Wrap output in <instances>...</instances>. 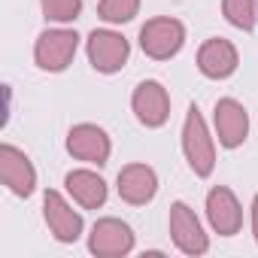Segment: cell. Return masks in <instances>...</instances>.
Here are the masks:
<instances>
[{"mask_svg": "<svg viewBox=\"0 0 258 258\" xmlns=\"http://www.w3.org/2000/svg\"><path fill=\"white\" fill-rule=\"evenodd\" d=\"M40 7L49 22H73L82 10V0H40Z\"/></svg>", "mask_w": 258, "mask_h": 258, "instance_id": "ac0fdd59", "label": "cell"}, {"mask_svg": "<svg viewBox=\"0 0 258 258\" xmlns=\"http://www.w3.org/2000/svg\"><path fill=\"white\" fill-rule=\"evenodd\" d=\"M131 106L140 118V124L146 127H161L167 118H170V97H167V88L155 79H146L134 88V97H131Z\"/></svg>", "mask_w": 258, "mask_h": 258, "instance_id": "52a82bcc", "label": "cell"}, {"mask_svg": "<svg viewBox=\"0 0 258 258\" xmlns=\"http://www.w3.org/2000/svg\"><path fill=\"white\" fill-rule=\"evenodd\" d=\"M216 134L225 149L243 146V140L249 134V115H246L243 103H237L234 97H222L216 103Z\"/></svg>", "mask_w": 258, "mask_h": 258, "instance_id": "7c38bea8", "label": "cell"}, {"mask_svg": "<svg viewBox=\"0 0 258 258\" xmlns=\"http://www.w3.org/2000/svg\"><path fill=\"white\" fill-rule=\"evenodd\" d=\"M240 58H237V49L222 40V37H213L201 46L198 52V70L207 76V79H228L234 70H237Z\"/></svg>", "mask_w": 258, "mask_h": 258, "instance_id": "5bb4252c", "label": "cell"}, {"mask_svg": "<svg viewBox=\"0 0 258 258\" xmlns=\"http://www.w3.org/2000/svg\"><path fill=\"white\" fill-rule=\"evenodd\" d=\"M158 191V176L152 167L146 164H127L118 170V198L134 204V207H143L155 198Z\"/></svg>", "mask_w": 258, "mask_h": 258, "instance_id": "4fadbf2b", "label": "cell"}, {"mask_svg": "<svg viewBox=\"0 0 258 258\" xmlns=\"http://www.w3.org/2000/svg\"><path fill=\"white\" fill-rule=\"evenodd\" d=\"M131 46L115 31H91L88 34V61L97 73H115L124 67Z\"/></svg>", "mask_w": 258, "mask_h": 258, "instance_id": "277c9868", "label": "cell"}, {"mask_svg": "<svg viewBox=\"0 0 258 258\" xmlns=\"http://www.w3.org/2000/svg\"><path fill=\"white\" fill-rule=\"evenodd\" d=\"M88 249H91L94 255H103V258L127 255V252L134 249V231L127 228L121 219H100V222L91 228Z\"/></svg>", "mask_w": 258, "mask_h": 258, "instance_id": "ba28073f", "label": "cell"}, {"mask_svg": "<svg viewBox=\"0 0 258 258\" xmlns=\"http://www.w3.org/2000/svg\"><path fill=\"white\" fill-rule=\"evenodd\" d=\"M185 43V28L176 19H152L140 28V46L149 58L167 61L173 58Z\"/></svg>", "mask_w": 258, "mask_h": 258, "instance_id": "7a4b0ae2", "label": "cell"}, {"mask_svg": "<svg viewBox=\"0 0 258 258\" xmlns=\"http://www.w3.org/2000/svg\"><path fill=\"white\" fill-rule=\"evenodd\" d=\"M64 182H67V191L73 195V201L82 204L85 210H97L106 204V182L94 170H70Z\"/></svg>", "mask_w": 258, "mask_h": 258, "instance_id": "9a60e30c", "label": "cell"}, {"mask_svg": "<svg viewBox=\"0 0 258 258\" xmlns=\"http://www.w3.org/2000/svg\"><path fill=\"white\" fill-rule=\"evenodd\" d=\"M207 216H210L213 231L222 234V237H234L240 231V225H243V210H240L234 191L225 188V185L210 188V195H207Z\"/></svg>", "mask_w": 258, "mask_h": 258, "instance_id": "9c48e42d", "label": "cell"}, {"mask_svg": "<svg viewBox=\"0 0 258 258\" xmlns=\"http://www.w3.org/2000/svg\"><path fill=\"white\" fill-rule=\"evenodd\" d=\"M0 179L19 198H31L37 188V170H34L31 158L10 143L0 146Z\"/></svg>", "mask_w": 258, "mask_h": 258, "instance_id": "5b68a950", "label": "cell"}, {"mask_svg": "<svg viewBox=\"0 0 258 258\" xmlns=\"http://www.w3.org/2000/svg\"><path fill=\"white\" fill-rule=\"evenodd\" d=\"M252 234H255V243H258V195L252 201Z\"/></svg>", "mask_w": 258, "mask_h": 258, "instance_id": "d6986e66", "label": "cell"}, {"mask_svg": "<svg viewBox=\"0 0 258 258\" xmlns=\"http://www.w3.org/2000/svg\"><path fill=\"white\" fill-rule=\"evenodd\" d=\"M182 152L188 158V167L198 176H210L216 167V149H213V137L207 131V121L201 115L198 106L188 109L185 115V127H182Z\"/></svg>", "mask_w": 258, "mask_h": 258, "instance_id": "6da1fadb", "label": "cell"}, {"mask_svg": "<svg viewBox=\"0 0 258 258\" xmlns=\"http://www.w3.org/2000/svg\"><path fill=\"white\" fill-rule=\"evenodd\" d=\"M140 10V0H100L97 4V16L106 25H124L131 22Z\"/></svg>", "mask_w": 258, "mask_h": 258, "instance_id": "e0dca14e", "label": "cell"}, {"mask_svg": "<svg viewBox=\"0 0 258 258\" xmlns=\"http://www.w3.org/2000/svg\"><path fill=\"white\" fill-rule=\"evenodd\" d=\"M76 46H79V37L76 31H43L37 37V46H34V58H37V67L49 70V73H61L73 55H76Z\"/></svg>", "mask_w": 258, "mask_h": 258, "instance_id": "3957f363", "label": "cell"}, {"mask_svg": "<svg viewBox=\"0 0 258 258\" xmlns=\"http://www.w3.org/2000/svg\"><path fill=\"white\" fill-rule=\"evenodd\" d=\"M255 7H258V0H222L225 19L234 28H240V31H252L255 28V19H258Z\"/></svg>", "mask_w": 258, "mask_h": 258, "instance_id": "2e32d148", "label": "cell"}, {"mask_svg": "<svg viewBox=\"0 0 258 258\" xmlns=\"http://www.w3.org/2000/svg\"><path fill=\"white\" fill-rule=\"evenodd\" d=\"M43 216H46V225L55 234V240H61V243L79 240V234H82V216L58 191H46V198H43Z\"/></svg>", "mask_w": 258, "mask_h": 258, "instance_id": "30bf717a", "label": "cell"}, {"mask_svg": "<svg viewBox=\"0 0 258 258\" xmlns=\"http://www.w3.org/2000/svg\"><path fill=\"white\" fill-rule=\"evenodd\" d=\"M67 152L88 164H106L109 158V137L97 124H76L67 134Z\"/></svg>", "mask_w": 258, "mask_h": 258, "instance_id": "8fae6325", "label": "cell"}, {"mask_svg": "<svg viewBox=\"0 0 258 258\" xmlns=\"http://www.w3.org/2000/svg\"><path fill=\"white\" fill-rule=\"evenodd\" d=\"M170 237L179 246V252H185V255H204L210 249L207 234H204L195 210L188 204H182V201H176L170 207Z\"/></svg>", "mask_w": 258, "mask_h": 258, "instance_id": "8992f818", "label": "cell"}]
</instances>
